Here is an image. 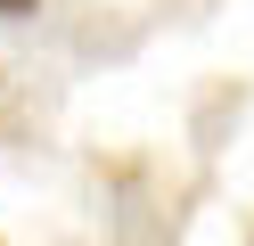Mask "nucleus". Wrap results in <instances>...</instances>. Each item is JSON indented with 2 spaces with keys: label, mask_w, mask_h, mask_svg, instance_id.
<instances>
[{
  "label": "nucleus",
  "mask_w": 254,
  "mask_h": 246,
  "mask_svg": "<svg viewBox=\"0 0 254 246\" xmlns=\"http://www.w3.org/2000/svg\"><path fill=\"white\" fill-rule=\"evenodd\" d=\"M33 8H41V0H0V16H17V25H25Z\"/></svg>",
  "instance_id": "f257e3e1"
},
{
  "label": "nucleus",
  "mask_w": 254,
  "mask_h": 246,
  "mask_svg": "<svg viewBox=\"0 0 254 246\" xmlns=\"http://www.w3.org/2000/svg\"><path fill=\"white\" fill-rule=\"evenodd\" d=\"M246 246H254V222H246Z\"/></svg>",
  "instance_id": "f03ea898"
}]
</instances>
